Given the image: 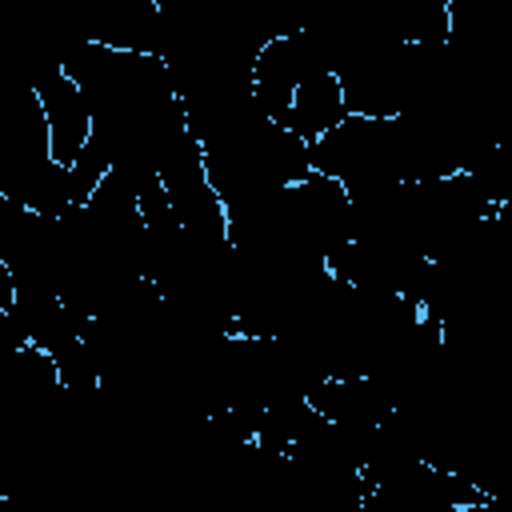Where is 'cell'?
Here are the masks:
<instances>
[{"mask_svg":"<svg viewBox=\"0 0 512 512\" xmlns=\"http://www.w3.org/2000/svg\"><path fill=\"white\" fill-rule=\"evenodd\" d=\"M64 72L84 88L92 108V140L112 168L136 188L160 176V164L188 132L184 100L172 84L168 60L156 52H128L84 40Z\"/></svg>","mask_w":512,"mask_h":512,"instance_id":"6da1fadb","label":"cell"},{"mask_svg":"<svg viewBox=\"0 0 512 512\" xmlns=\"http://www.w3.org/2000/svg\"><path fill=\"white\" fill-rule=\"evenodd\" d=\"M308 152H312V172L336 176L348 192L416 180V148L404 116L348 112L332 132L308 144Z\"/></svg>","mask_w":512,"mask_h":512,"instance_id":"7a4b0ae2","label":"cell"},{"mask_svg":"<svg viewBox=\"0 0 512 512\" xmlns=\"http://www.w3.org/2000/svg\"><path fill=\"white\" fill-rule=\"evenodd\" d=\"M60 8L84 40L128 52H164V20L156 0H60Z\"/></svg>","mask_w":512,"mask_h":512,"instance_id":"3957f363","label":"cell"},{"mask_svg":"<svg viewBox=\"0 0 512 512\" xmlns=\"http://www.w3.org/2000/svg\"><path fill=\"white\" fill-rule=\"evenodd\" d=\"M36 96H40L44 116H48L52 156H56V164L72 168L80 160V152L88 148V140H92V108H88V96H84V88L68 72L44 76L36 84Z\"/></svg>","mask_w":512,"mask_h":512,"instance_id":"277c9868","label":"cell"},{"mask_svg":"<svg viewBox=\"0 0 512 512\" xmlns=\"http://www.w3.org/2000/svg\"><path fill=\"white\" fill-rule=\"evenodd\" d=\"M312 408L336 424H384L396 408L388 384L380 376H324L308 392Z\"/></svg>","mask_w":512,"mask_h":512,"instance_id":"5b68a950","label":"cell"},{"mask_svg":"<svg viewBox=\"0 0 512 512\" xmlns=\"http://www.w3.org/2000/svg\"><path fill=\"white\" fill-rule=\"evenodd\" d=\"M344 116H348V100H344L340 76H336V72H312V76L300 80L284 128H292L300 140L316 144V140H320L324 132H332Z\"/></svg>","mask_w":512,"mask_h":512,"instance_id":"8992f818","label":"cell"},{"mask_svg":"<svg viewBox=\"0 0 512 512\" xmlns=\"http://www.w3.org/2000/svg\"><path fill=\"white\" fill-rule=\"evenodd\" d=\"M460 172H468L492 204H508V200H512V148H504V144L492 140V144H484Z\"/></svg>","mask_w":512,"mask_h":512,"instance_id":"52a82bcc","label":"cell"}]
</instances>
